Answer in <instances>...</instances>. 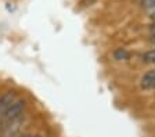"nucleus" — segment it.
I'll use <instances>...</instances> for the list:
<instances>
[{"label": "nucleus", "instance_id": "obj_4", "mask_svg": "<svg viewBox=\"0 0 155 137\" xmlns=\"http://www.w3.org/2000/svg\"><path fill=\"white\" fill-rule=\"evenodd\" d=\"M141 60H143V62H145V64H155V49L145 51L144 54H143Z\"/></svg>", "mask_w": 155, "mask_h": 137}, {"label": "nucleus", "instance_id": "obj_8", "mask_svg": "<svg viewBox=\"0 0 155 137\" xmlns=\"http://www.w3.org/2000/svg\"><path fill=\"white\" fill-rule=\"evenodd\" d=\"M33 134H31V133H21L19 136H17V137H32Z\"/></svg>", "mask_w": 155, "mask_h": 137}, {"label": "nucleus", "instance_id": "obj_7", "mask_svg": "<svg viewBox=\"0 0 155 137\" xmlns=\"http://www.w3.org/2000/svg\"><path fill=\"white\" fill-rule=\"evenodd\" d=\"M151 40L155 42V25L151 28Z\"/></svg>", "mask_w": 155, "mask_h": 137}, {"label": "nucleus", "instance_id": "obj_6", "mask_svg": "<svg viewBox=\"0 0 155 137\" xmlns=\"http://www.w3.org/2000/svg\"><path fill=\"white\" fill-rule=\"evenodd\" d=\"M155 4V0H143V6L145 7V8H150L151 6H154Z\"/></svg>", "mask_w": 155, "mask_h": 137}, {"label": "nucleus", "instance_id": "obj_5", "mask_svg": "<svg viewBox=\"0 0 155 137\" xmlns=\"http://www.w3.org/2000/svg\"><path fill=\"white\" fill-rule=\"evenodd\" d=\"M114 58L118 60V61H120V60H127L129 58V53H127L126 49H116L115 51H114Z\"/></svg>", "mask_w": 155, "mask_h": 137}, {"label": "nucleus", "instance_id": "obj_2", "mask_svg": "<svg viewBox=\"0 0 155 137\" xmlns=\"http://www.w3.org/2000/svg\"><path fill=\"white\" fill-rule=\"evenodd\" d=\"M15 100H17L15 91H11V90L6 91V93H3V94L0 96V122H2V119H3L6 111L10 108V105L13 104Z\"/></svg>", "mask_w": 155, "mask_h": 137}, {"label": "nucleus", "instance_id": "obj_1", "mask_svg": "<svg viewBox=\"0 0 155 137\" xmlns=\"http://www.w3.org/2000/svg\"><path fill=\"white\" fill-rule=\"evenodd\" d=\"M25 108H26V101L24 100V98H18V100H15L13 104L10 105V108L6 111L3 119H2V122H0V130H2L4 126H7L10 122H13L14 119H17V118L21 116V115L24 114V111H25Z\"/></svg>", "mask_w": 155, "mask_h": 137}, {"label": "nucleus", "instance_id": "obj_3", "mask_svg": "<svg viewBox=\"0 0 155 137\" xmlns=\"http://www.w3.org/2000/svg\"><path fill=\"white\" fill-rule=\"evenodd\" d=\"M141 87H144V89L155 87V69L147 72L141 78Z\"/></svg>", "mask_w": 155, "mask_h": 137}]
</instances>
